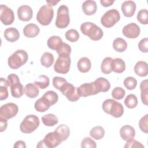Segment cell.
I'll list each match as a JSON object with an SVG mask.
<instances>
[{"instance_id":"obj_1","label":"cell","mask_w":148,"mask_h":148,"mask_svg":"<svg viewBox=\"0 0 148 148\" xmlns=\"http://www.w3.org/2000/svg\"><path fill=\"white\" fill-rule=\"evenodd\" d=\"M80 31L82 34L95 41L100 40L103 35L101 28L91 22H85L82 24L80 25Z\"/></svg>"},{"instance_id":"obj_2","label":"cell","mask_w":148,"mask_h":148,"mask_svg":"<svg viewBox=\"0 0 148 148\" xmlns=\"http://www.w3.org/2000/svg\"><path fill=\"white\" fill-rule=\"evenodd\" d=\"M102 106L105 113L116 118L120 117L124 113V108L122 104L112 99L105 100Z\"/></svg>"},{"instance_id":"obj_3","label":"cell","mask_w":148,"mask_h":148,"mask_svg":"<svg viewBox=\"0 0 148 148\" xmlns=\"http://www.w3.org/2000/svg\"><path fill=\"white\" fill-rule=\"evenodd\" d=\"M28 58V54L25 50H17L8 58V65L12 69H17L24 65Z\"/></svg>"},{"instance_id":"obj_4","label":"cell","mask_w":148,"mask_h":148,"mask_svg":"<svg viewBox=\"0 0 148 148\" xmlns=\"http://www.w3.org/2000/svg\"><path fill=\"white\" fill-rule=\"evenodd\" d=\"M39 117L34 114L27 116L20 125V131L25 134H30L34 132L39 125Z\"/></svg>"},{"instance_id":"obj_5","label":"cell","mask_w":148,"mask_h":148,"mask_svg":"<svg viewBox=\"0 0 148 148\" xmlns=\"http://www.w3.org/2000/svg\"><path fill=\"white\" fill-rule=\"evenodd\" d=\"M54 10L51 6L44 5L41 6L36 14L37 21L42 25H48L53 20Z\"/></svg>"},{"instance_id":"obj_6","label":"cell","mask_w":148,"mask_h":148,"mask_svg":"<svg viewBox=\"0 0 148 148\" xmlns=\"http://www.w3.org/2000/svg\"><path fill=\"white\" fill-rule=\"evenodd\" d=\"M69 22L70 18L68 8L66 5H62L57 10L56 25L57 28L62 29L67 27Z\"/></svg>"},{"instance_id":"obj_7","label":"cell","mask_w":148,"mask_h":148,"mask_svg":"<svg viewBox=\"0 0 148 148\" xmlns=\"http://www.w3.org/2000/svg\"><path fill=\"white\" fill-rule=\"evenodd\" d=\"M61 142L58 134L54 131L46 134L44 139L38 142L36 147L53 148L58 146Z\"/></svg>"},{"instance_id":"obj_8","label":"cell","mask_w":148,"mask_h":148,"mask_svg":"<svg viewBox=\"0 0 148 148\" xmlns=\"http://www.w3.org/2000/svg\"><path fill=\"white\" fill-rule=\"evenodd\" d=\"M120 19V15L119 11L112 9L105 12L101 18V23L106 28H110L117 23Z\"/></svg>"},{"instance_id":"obj_9","label":"cell","mask_w":148,"mask_h":148,"mask_svg":"<svg viewBox=\"0 0 148 148\" xmlns=\"http://www.w3.org/2000/svg\"><path fill=\"white\" fill-rule=\"evenodd\" d=\"M71 62L70 56H58L54 65V69L57 73L65 74L69 71Z\"/></svg>"},{"instance_id":"obj_10","label":"cell","mask_w":148,"mask_h":148,"mask_svg":"<svg viewBox=\"0 0 148 148\" xmlns=\"http://www.w3.org/2000/svg\"><path fill=\"white\" fill-rule=\"evenodd\" d=\"M60 91L71 102L77 101L80 97L77 92V88L68 82L64 84Z\"/></svg>"},{"instance_id":"obj_11","label":"cell","mask_w":148,"mask_h":148,"mask_svg":"<svg viewBox=\"0 0 148 148\" xmlns=\"http://www.w3.org/2000/svg\"><path fill=\"white\" fill-rule=\"evenodd\" d=\"M18 111L17 105L14 103H7L1 106L0 108V118L6 120L14 117Z\"/></svg>"},{"instance_id":"obj_12","label":"cell","mask_w":148,"mask_h":148,"mask_svg":"<svg viewBox=\"0 0 148 148\" xmlns=\"http://www.w3.org/2000/svg\"><path fill=\"white\" fill-rule=\"evenodd\" d=\"M77 88V92L80 97H86L89 95H95L99 92L95 82L86 83Z\"/></svg>"},{"instance_id":"obj_13","label":"cell","mask_w":148,"mask_h":148,"mask_svg":"<svg viewBox=\"0 0 148 148\" xmlns=\"http://www.w3.org/2000/svg\"><path fill=\"white\" fill-rule=\"evenodd\" d=\"M0 20L4 25H8L12 24L14 20L13 11L6 5H1Z\"/></svg>"},{"instance_id":"obj_14","label":"cell","mask_w":148,"mask_h":148,"mask_svg":"<svg viewBox=\"0 0 148 148\" xmlns=\"http://www.w3.org/2000/svg\"><path fill=\"white\" fill-rule=\"evenodd\" d=\"M123 35L127 38L134 39L137 38L140 32L139 27L134 23H130L124 26L122 30Z\"/></svg>"},{"instance_id":"obj_15","label":"cell","mask_w":148,"mask_h":148,"mask_svg":"<svg viewBox=\"0 0 148 148\" xmlns=\"http://www.w3.org/2000/svg\"><path fill=\"white\" fill-rule=\"evenodd\" d=\"M17 16L21 21H29L33 16V11L32 8L28 5L20 6L17 9Z\"/></svg>"},{"instance_id":"obj_16","label":"cell","mask_w":148,"mask_h":148,"mask_svg":"<svg viewBox=\"0 0 148 148\" xmlns=\"http://www.w3.org/2000/svg\"><path fill=\"white\" fill-rule=\"evenodd\" d=\"M136 3L133 1H125L121 5V10L124 16L132 17L136 10Z\"/></svg>"},{"instance_id":"obj_17","label":"cell","mask_w":148,"mask_h":148,"mask_svg":"<svg viewBox=\"0 0 148 148\" xmlns=\"http://www.w3.org/2000/svg\"><path fill=\"white\" fill-rule=\"evenodd\" d=\"M120 135L124 140L128 141L134 139L135 135V131L132 126L125 125L120 130Z\"/></svg>"},{"instance_id":"obj_18","label":"cell","mask_w":148,"mask_h":148,"mask_svg":"<svg viewBox=\"0 0 148 148\" xmlns=\"http://www.w3.org/2000/svg\"><path fill=\"white\" fill-rule=\"evenodd\" d=\"M97 9L96 2L92 0H87L82 4V10L83 13L87 16L93 15L95 13Z\"/></svg>"},{"instance_id":"obj_19","label":"cell","mask_w":148,"mask_h":148,"mask_svg":"<svg viewBox=\"0 0 148 148\" xmlns=\"http://www.w3.org/2000/svg\"><path fill=\"white\" fill-rule=\"evenodd\" d=\"M40 31L39 27L33 23H29L26 25L23 29L24 35L29 38H34L37 36Z\"/></svg>"},{"instance_id":"obj_20","label":"cell","mask_w":148,"mask_h":148,"mask_svg":"<svg viewBox=\"0 0 148 148\" xmlns=\"http://www.w3.org/2000/svg\"><path fill=\"white\" fill-rule=\"evenodd\" d=\"M5 38L10 42H14L20 38V33L18 31L13 27L6 28L3 34Z\"/></svg>"},{"instance_id":"obj_21","label":"cell","mask_w":148,"mask_h":148,"mask_svg":"<svg viewBox=\"0 0 148 148\" xmlns=\"http://www.w3.org/2000/svg\"><path fill=\"white\" fill-rule=\"evenodd\" d=\"M41 98L44 101V102L50 107V106L53 105L57 103L58 99V94L55 91L51 90L46 92Z\"/></svg>"},{"instance_id":"obj_22","label":"cell","mask_w":148,"mask_h":148,"mask_svg":"<svg viewBox=\"0 0 148 148\" xmlns=\"http://www.w3.org/2000/svg\"><path fill=\"white\" fill-rule=\"evenodd\" d=\"M135 73L139 76H146L148 73L147 64L145 61H139L136 63L134 66Z\"/></svg>"},{"instance_id":"obj_23","label":"cell","mask_w":148,"mask_h":148,"mask_svg":"<svg viewBox=\"0 0 148 148\" xmlns=\"http://www.w3.org/2000/svg\"><path fill=\"white\" fill-rule=\"evenodd\" d=\"M77 69L82 73H86L90 71L91 67L90 60L86 57H82L77 61Z\"/></svg>"},{"instance_id":"obj_24","label":"cell","mask_w":148,"mask_h":148,"mask_svg":"<svg viewBox=\"0 0 148 148\" xmlns=\"http://www.w3.org/2000/svg\"><path fill=\"white\" fill-rule=\"evenodd\" d=\"M24 93L28 97L34 98L39 95V90L38 86L35 84L28 83L24 87Z\"/></svg>"},{"instance_id":"obj_25","label":"cell","mask_w":148,"mask_h":148,"mask_svg":"<svg viewBox=\"0 0 148 148\" xmlns=\"http://www.w3.org/2000/svg\"><path fill=\"white\" fill-rule=\"evenodd\" d=\"M63 43L64 42H62V39L60 36L54 35L51 36L48 39L47 44V46L50 49L57 51L61 47Z\"/></svg>"},{"instance_id":"obj_26","label":"cell","mask_w":148,"mask_h":148,"mask_svg":"<svg viewBox=\"0 0 148 148\" xmlns=\"http://www.w3.org/2000/svg\"><path fill=\"white\" fill-rule=\"evenodd\" d=\"M55 131L58 134L61 142L66 140L70 135L69 128L65 124L60 125L56 128Z\"/></svg>"},{"instance_id":"obj_27","label":"cell","mask_w":148,"mask_h":148,"mask_svg":"<svg viewBox=\"0 0 148 148\" xmlns=\"http://www.w3.org/2000/svg\"><path fill=\"white\" fill-rule=\"evenodd\" d=\"M125 69V64L124 60L120 58L113 59L112 61V71L120 73L123 72Z\"/></svg>"},{"instance_id":"obj_28","label":"cell","mask_w":148,"mask_h":148,"mask_svg":"<svg viewBox=\"0 0 148 148\" xmlns=\"http://www.w3.org/2000/svg\"><path fill=\"white\" fill-rule=\"evenodd\" d=\"M94 82L96 84L99 92H106L110 87L109 82L104 77H98L94 81Z\"/></svg>"},{"instance_id":"obj_29","label":"cell","mask_w":148,"mask_h":148,"mask_svg":"<svg viewBox=\"0 0 148 148\" xmlns=\"http://www.w3.org/2000/svg\"><path fill=\"white\" fill-rule=\"evenodd\" d=\"M140 97L142 103L145 105H148V84L147 80H144L142 81L140 84Z\"/></svg>"},{"instance_id":"obj_30","label":"cell","mask_w":148,"mask_h":148,"mask_svg":"<svg viewBox=\"0 0 148 148\" xmlns=\"http://www.w3.org/2000/svg\"><path fill=\"white\" fill-rule=\"evenodd\" d=\"M113 49L118 52H123L127 48V43L121 38H116L113 42Z\"/></svg>"},{"instance_id":"obj_31","label":"cell","mask_w":148,"mask_h":148,"mask_svg":"<svg viewBox=\"0 0 148 148\" xmlns=\"http://www.w3.org/2000/svg\"><path fill=\"white\" fill-rule=\"evenodd\" d=\"M42 121L46 126L53 127L58 123V119L54 114L49 113L42 117Z\"/></svg>"},{"instance_id":"obj_32","label":"cell","mask_w":148,"mask_h":148,"mask_svg":"<svg viewBox=\"0 0 148 148\" xmlns=\"http://www.w3.org/2000/svg\"><path fill=\"white\" fill-rule=\"evenodd\" d=\"M53 54L49 52H45L40 58V63L42 65L46 68L50 67L54 62Z\"/></svg>"},{"instance_id":"obj_33","label":"cell","mask_w":148,"mask_h":148,"mask_svg":"<svg viewBox=\"0 0 148 148\" xmlns=\"http://www.w3.org/2000/svg\"><path fill=\"white\" fill-rule=\"evenodd\" d=\"M112 61L113 58L109 57L105 58L101 64V69L102 73L109 74L112 71Z\"/></svg>"},{"instance_id":"obj_34","label":"cell","mask_w":148,"mask_h":148,"mask_svg":"<svg viewBox=\"0 0 148 148\" xmlns=\"http://www.w3.org/2000/svg\"><path fill=\"white\" fill-rule=\"evenodd\" d=\"M11 94L14 98H18L23 95L24 93V88L21 83H16L10 87Z\"/></svg>"},{"instance_id":"obj_35","label":"cell","mask_w":148,"mask_h":148,"mask_svg":"<svg viewBox=\"0 0 148 148\" xmlns=\"http://www.w3.org/2000/svg\"><path fill=\"white\" fill-rule=\"evenodd\" d=\"M105 135V130L101 126H96L90 131V135L96 140H100Z\"/></svg>"},{"instance_id":"obj_36","label":"cell","mask_w":148,"mask_h":148,"mask_svg":"<svg viewBox=\"0 0 148 148\" xmlns=\"http://www.w3.org/2000/svg\"><path fill=\"white\" fill-rule=\"evenodd\" d=\"M50 80L48 76L45 75H39L38 79L35 80L34 84L40 89H45L49 86Z\"/></svg>"},{"instance_id":"obj_37","label":"cell","mask_w":148,"mask_h":148,"mask_svg":"<svg viewBox=\"0 0 148 148\" xmlns=\"http://www.w3.org/2000/svg\"><path fill=\"white\" fill-rule=\"evenodd\" d=\"M8 86L7 80L1 77L0 81V99L1 101L6 99L8 97Z\"/></svg>"},{"instance_id":"obj_38","label":"cell","mask_w":148,"mask_h":148,"mask_svg":"<svg viewBox=\"0 0 148 148\" xmlns=\"http://www.w3.org/2000/svg\"><path fill=\"white\" fill-rule=\"evenodd\" d=\"M124 102L125 106H127L128 108L133 109L138 105V99L135 95L131 94L125 97Z\"/></svg>"},{"instance_id":"obj_39","label":"cell","mask_w":148,"mask_h":148,"mask_svg":"<svg viewBox=\"0 0 148 148\" xmlns=\"http://www.w3.org/2000/svg\"><path fill=\"white\" fill-rule=\"evenodd\" d=\"M66 39L71 42H75L79 39V32L75 29H71L65 32Z\"/></svg>"},{"instance_id":"obj_40","label":"cell","mask_w":148,"mask_h":148,"mask_svg":"<svg viewBox=\"0 0 148 148\" xmlns=\"http://www.w3.org/2000/svg\"><path fill=\"white\" fill-rule=\"evenodd\" d=\"M57 53L58 56H70L71 47L68 44L63 43L61 47L57 50Z\"/></svg>"},{"instance_id":"obj_41","label":"cell","mask_w":148,"mask_h":148,"mask_svg":"<svg viewBox=\"0 0 148 148\" xmlns=\"http://www.w3.org/2000/svg\"><path fill=\"white\" fill-rule=\"evenodd\" d=\"M137 20L138 21L142 24L146 25L148 23V11L147 9H141L137 14Z\"/></svg>"},{"instance_id":"obj_42","label":"cell","mask_w":148,"mask_h":148,"mask_svg":"<svg viewBox=\"0 0 148 148\" xmlns=\"http://www.w3.org/2000/svg\"><path fill=\"white\" fill-rule=\"evenodd\" d=\"M123 83L124 86L127 89L132 90L136 88L137 85V80L133 77L128 76L124 79Z\"/></svg>"},{"instance_id":"obj_43","label":"cell","mask_w":148,"mask_h":148,"mask_svg":"<svg viewBox=\"0 0 148 148\" xmlns=\"http://www.w3.org/2000/svg\"><path fill=\"white\" fill-rule=\"evenodd\" d=\"M34 106H35V110L39 112H44L50 108V106H49L44 102V101L42 99V98H39L35 102Z\"/></svg>"},{"instance_id":"obj_44","label":"cell","mask_w":148,"mask_h":148,"mask_svg":"<svg viewBox=\"0 0 148 148\" xmlns=\"http://www.w3.org/2000/svg\"><path fill=\"white\" fill-rule=\"evenodd\" d=\"M125 94V90L123 88L119 87L114 88L112 92V97L114 99H116L117 100L123 99L124 98Z\"/></svg>"},{"instance_id":"obj_45","label":"cell","mask_w":148,"mask_h":148,"mask_svg":"<svg viewBox=\"0 0 148 148\" xmlns=\"http://www.w3.org/2000/svg\"><path fill=\"white\" fill-rule=\"evenodd\" d=\"M139 127L140 130L147 134L148 132V114H146L142 117L139 121Z\"/></svg>"},{"instance_id":"obj_46","label":"cell","mask_w":148,"mask_h":148,"mask_svg":"<svg viewBox=\"0 0 148 148\" xmlns=\"http://www.w3.org/2000/svg\"><path fill=\"white\" fill-rule=\"evenodd\" d=\"M66 80L65 79L62 77L56 76L53 79V86L58 90H60L64 84L66 83Z\"/></svg>"},{"instance_id":"obj_47","label":"cell","mask_w":148,"mask_h":148,"mask_svg":"<svg viewBox=\"0 0 148 148\" xmlns=\"http://www.w3.org/2000/svg\"><path fill=\"white\" fill-rule=\"evenodd\" d=\"M81 147L82 148H95L97 145L95 142L92 139L89 137H86L82 140Z\"/></svg>"},{"instance_id":"obj_48","label":"cell","mask_w":148,"mask_h":148,"mask_svg":"<svg viewBox=\"0 0 148 148\" xmlns=\"http://www.w3.org/2000/svg\"><path fill=\"white\" fill-rule=\"evenodd\" d=\"M7 82L8 83V86L10 87L13 85L20 82L18 76L14 73H11L8 76Z\"/></svg>"},{"instance_id":"obj_49","label":"cell","mask_w":148,"mask_h":148,"mask_svg":"<svg viewBox=\"0 0 148 148\" xmlns=\"http://www.w3.org/2000/svg\"><path fill=\"white\" fill-rule=\"evenodd\" d=\"M148 39L145 38L141 39L138 43V48L139 50L142 53H147L148 52Z\"/></svg>"},{"instance_id":"obj_50","label":"cell","mask_w":148,"mask_h":148,"mask_svg":"<svg viewBox=\"0 0 148 148\" xmlns=\"http://www.w3.org/2000/svg\"><path fill=\"white\" fill-rule=\"evenodd\" d=\"M124 147L131 148V147H137V148H143L144 146L139 142L132 139L130 140L127 141V143L124 145Z\"/></svg>"},{"instance_id":"obj_51","label":"cell","mask_w":148,"mask_h":148,"mask_svg":"<svg viewBox=\"0 0 148 148\" xmlns=\"http://www.w3.org/2000/svg\"><path fill=\"white\" fill-rule=\"evenodd\" d=\"M0 124H1V132L4 131L8 126V123H7V120L3 119V118H0Z\"/></svg>"},{"instance_id":"obj_52","label":"cell","mask_w":148,"mask_h":148,"mask_svg":"<svg viewBox=\"0 0 148 148\" xmlns=\"http://www.w3.org/2000/svg\"><path fill=\"white\" fill-rule=\"evenodd\" d=\"M13 147L14 148H25L26 145L25 142L23 140H18L15 142Z\"/></svg>"},{"instance_id":"obj_53","label":"cell","mask_w":148,"mask_h":148,"mask_svg":"<svg viewBox=\"0 0 148 148\" xmlns=\"http://www.w3.org/2000/svg\"><path fill=\"white\" fill-rule=\"evenodd\" d=\"M114 1H109V0H101L100 3L104 7H108L111 6L113 3Z\"/></svg>"},{"instance_id":"obj_54","label":"cell","mask_w":148,"mask_h":148,"mask_svg":"<svg viewBox=\"0 0 148 148\" xmlns=\"http://www.w3.org/2000/svg\"><path fill=\"white\" fill-rule=\"evenodd\" d=\"M46 2L48 3V5L52 6H55L57 3L59 2V1H47Z\"/></svg>"}]
</instances>
